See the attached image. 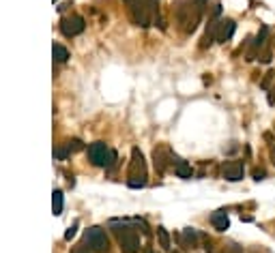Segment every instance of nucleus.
Listing matches in <instances>:
<instances>
[{
  "mask_svg": "<svg viewBox=\"0 0 275 253\" xmlns=\"http://www.w3.org/2000/svg\"><path fill=\"white\" fill-rule=\"evenodd\" d=\"M112 232L116 240H119L121 249L125 253H140V236L136 234V229H131L129 223H112Z\"/></svg>",
  "mask_w": 275,
  "mask_h": 253,
  "instance_id": "nucleus-1",
  "label": "nucleus"
},
{
  "mask_svg": "<svg viewBox=\"0 0 275 253\" xmlns=\"http://www.w3.org/2000/svg\"><path fill=\"white\" fill-rule=\"evenodd\" d=\"M89 159L92 166L110 169L116 166V150L108 148V144H103V142H95L89 146Z\"/></svg>",
  "mask_w": 275,
  "mask_h": 253,
  "instance_id": "nucleus-2",
  "label": "nucleus"
},
{
  "mask_svg": "<svg viewBox=\"0 0 275 253\" xmlns=\"http://www.w3.org/2000/svg\"><path fill=\"white\" fill-rule=\"evenodd\" d=\"M200 13H202V9L198 7L194 0H191V4H181V7H177V20L187 34L196 30L198 22H200Z\"/></svg>",
  "mask_w": 275,
  "mask_h": 253,
  "instance_id": "nucleus-3",
  "label": "nucleus"
},
{
  "mask_svg": "<svg viewBox=\"0 0 275 253\" xmlns=\"http://www.w3.org/2000/svg\"><path fill=\"white\" fill-rule=\"evenodd\" d=\"M84 243L91 247L92 251L97 253H105L110 249V243H108V236H105V232L101 227H89L84 234Z\"/></svg>",
  "mask_w": 275,
  "mask_h": 253,
  "instance_id": "nucleus-4",
  "label": "nucleus"
},
{
  "mask_svg": "<svg viewBox=\"0 0 275 253\" xmlns=\"http://www.w3.org/2000/svg\"><path fill=\"white\" fill-rule=\"evenodd\" d=\"M84 28H86V22L82 15H67L61 20V32L65 37H75V34L84 32Z\"/></svg>",
  "mask_w": 275,
  "mask_h": 253,
  "instance_id": "nucleus-5",
  "label": "nucleus"
},
{
  "mask_svg": "<svg viewBox=\"0 0 275 253\" xmlns=\"http://www.w3.org/2000/svg\"><path fill=\"white\" fill-rule=\"evenodd\" d=\"M243 174H245L243 161H226L224 166H221V176H224L228 182H239V180H243Z\"/></svg>",
  "mask_w": 275,
  "mask_h": 253,
  "instance_id": "nucleus-6",
  "label": "nucleus"
},
{
  "mask_svg": "<svg viewBox=\"0 0 275 253\" xmlns=\"http://www.w3.org/2000/svg\"><path fill=\"white\" fill-rule=\"evenodd\" d=\"M235 30H237V22H235V20H221V22H219V28H217V37H215V41H217V43H226V41L232 39Z\"/></svg>",
  "mask_w": 275,
  "mask_h": 253,
  "instance_id": "nucleus-7",
  "label": "nucleus"
},
{
  "mask_svg": "<svg viewBox=\"0 0 275 253\" xmlns=\"http://www.w3.org/2000/svg\"><path fill=\"white\" fill-rule=\"evenodd\" d=\"M153 159H155V168L159 169V172H166L168 163H172V155L166 146H157L153 150Z\"/></svg>",
  "mask_w": 275,
  "mask_h": 253,
  "instance_id": "nucleus-8",
  "label": "nucleus"
},
{
  "mask_svg": "<svg viewBox=\"0 0 275 253\" xmlns=\"http://www.w3.org/2000/svg\"><path fill=\"white\" fill-rule=\"evenodd\" d=\"M172 166H174V172H177L179 178H191V174H194L189 163L179 159V157H174V155H172Z\"/></svg>",
  "mask_w": 275,
  "mask_h": 253,
  "instance_id": "nucleus-9",
  "label": "nucleus"
},
{
  "mask_svg": "<svg viewBox=\"0 0 275 253\" xmlns=\"http://www.w3.org/2000/svg\"><path fill=\"white\" fill-rule=\"evenodd\" d=\"M211 223H213L215 229H219V232H226V229L230 227V219H228L226 210H217V213L211 215Z\"/></svg>",
  "mask_w": 275,
  "mask_h": 253,
  "instance_id": "nucleus-10",
  "label": "nucleus"
},
{
  "mask_svg": "<svg viewBox=\"0 0 275 253\" xmlns=\"http://www.w3.org/2000/svg\"><path fill=\"white\" fill-rule=\"evenodd\" d=\"M131 174H146V166H144V157L140 148L131 150Z\"/></svg>",
  "mask_w": 275,
  "mask_h": 253,
  "instance_id": "nucleus-11",
  "label": "nucleus"
},
{
  "mask_svg": "<svg viewBox=\"0 0 275 253\" xmlns=\"http://www.w3.org/2000/svg\"><path fill=\"white\" fill-rule=\"evenodd\" d=\"M198 240H200V234H198V229L194 227H185L183 229V245L185 247H198Z\"/></svg>",
  "mask_w": 275,
  "mask_h": 253,
  "instance_id": "nucleus-12",
  "label": "nucleus"
},
{
  "mask_svg": "<svg viewBox=\"0 0 275 253\" xmlns=\"http://www.w3.org/2000/svg\"><path fill=\"white\" fill-rule=\"evenodd\" d=\"M52 56H54L56 62H67V60H69V50L62 48L61 43H56L54 48H52Z\"/></svg>",
  "mask_w": 275,
  "mask_h": 253,
  "instance_id": "nucleus-13",
  "label": "nucleus"
},
{
  "mask_svg": "<svg viewBox=\"0 0 275 253\" xmlns=\"http://www.w3.org/2000/svg\"><path fill=\"white\" fill-rule=\"evenodd\" d=\"M52 210L54 215H62V191H54L52 193Z\"/></svg>",
  "mask_w": 275,
  "mask_h": 253,
  "instance_id": "nucleus-14",
  "label": "nucleus"
},
{
  "mask_svg": "<svg viewBox=\"0 0 275 253\" xmlns=\"http://www.w3.org/2000/svg\"><path fill=\"white\" fill-rule=\"evenodd\" d=\"M127 185H129L131 189H140V187H144L146 185V174H129Z\"/></svg>",
  "mask_w": 275,
  "mask_h": 253,
  "instance_id": "nucleus-15",
  "label": "nucleus"
},
{
  "mask_svg": "<svg viewBox=\"0 0 275 253\" xmlns=\"http://www.w3.org/2000/svg\"><path fill=\"white\" fill-rule=\"evenodd\" d=\"M157 236H159V243L163 249H170V236H168L166 227H157Z\"/></svg>",
  "mask_w": 275,
  "mask_h": 253,
  "instance_id": "nucleus-16",
  "label": "nucleus"
},
{
  "mask_svg": "<svg viewBox=\"0 0 275 253\" xmlns=\"http://www.w3.org/2000/svg\"><path fill=\"white\" fill-rule=\"evenodd\" d=\"M71 155V150H69V146H61V148L54 150V159H58V161H65V159Z\"/></svg>",
  "mask_w": 275,
  "mask_h": 253,
  "instance_id": "nucleus-17",
  "label": "nucleus"
},
{
  "mask_svg": "<svg viewBox=\"0 0 275 253\" xmlns=\"http://www.w3.org/2000/svg\"><path fill=\"white\" fill-rule=\"evenodd\" d=\"M67 146L69 150H82V140H69Z\"/></svg>",
  "mask_w": 275,
  "mask_h": 253,
  "instance_id": "nucleus-18",
  "label": "nucleus"
},
{
  "mask_svg": "<svg viewBox=\"0 0 275 253\" xmlns=\"http://www.w3.org/2000/svg\"><path fill=\"white\" fill-rule=\"evenodd\" d=\"M71 253H92V249H91V247H86V243H84V245H78V247H73V249H71Z\"/></svg>",
  "mask_w": 275,
  "mask_h": 253,
  "instance_id": "nucleus-19",
  "label": "nucleus"
},
{
  "mask_svg": "<svg viewBox=\"0 0 275 253\" xmlns=\"http://www.w3.org/2000/svg\"><path fill=\"white\" fill-rule=\"evenodd\" d=\"M273 75H275L273 71H269V73L265 75V80L260 82V88H269V84H271V80H273Z\"/></svg>",
  "mask_w": 275,
  "mask_h": 253,
  "instance_id": "nucleus-20",
  "label": "nucleus"
},
{
  "mask_svg": "<svg viewBox=\"0 0 275 253\" xmlns=\"http://www.w3.org/2000/svg\"><path fill=\"white\" fill-rule=\"evenodd\" d=\"M75 229H78V223H73V225H71V227H69L67 232H65V238H67V240H71V238L75 236Z\"/></svg>",
  "mask_w": 275,
  "mask_h": 253,
  "instance_id": "nucleus-21",
  "label": "nucleus"
},
{
  "mask_svg": "<svg viewBox=\"0 0 275 253\" xmlns=\"http://www.w3.org/2000/svg\"><path fill=\"white\" fill-rule=\"evenodd\" d=\"M251 174H254V180H262V178H265V176H267V172H265V169H254V172H251Z\"/></svg>",
  "mask_w": 275,
  "mask_h": 253,
  "instance_id": "nucleus-22",
  "label": "nucleus"
},
{
  "mask_svg": "<svg viewBox=\"0 0 275 253\" xmlns=\"http://www.w3.org/2000/svg\"><path fill=\"white\" fill-rule=\"evenodd\" d=\"M221 13V4L219 2H215V7H213V11H211V17H217Z\"/></svg>",
  "mask_w": 275,
  "mask_h": 253,
  "instance_id": "nucleus-23",
  "label": "nucleus"
},
{
  "mask_svg": "<svg viewBox=\"0 0 275 253\" xmlns=\"http://www.w3.org/2000/svg\"><path fill=\"white\" fill-rule=\"evenodd\" d=\"M271 58H273V56H271V52H265V54L260 56V62H271Z\"/></svg>",
  "mask_w": 275,
  "mask_h": 253,
  "instance_id": "nucleus-24",
  "label": "nucleus"
},
{
  "mask_svg": "<svg viewBox=\"0 0 275 253\" xmlns=\"http://www.w3.org/2000/svg\"><path fill=\"white\" fill-rule=\"evenodd\" d=\"M269 103L275 105V86L271 88V92H269Z\"/></svg>",
  "mask_w": 275,
  "mask_h": 253,
  "instance_id": "nucleus-25",
  "label": "nucleus"
},
{
  "mask_svg": "<svg viewBox=\"0 0 275 253\" xmlns=\"http://www.w3.org/2000/svg\"><path fill=\"white\" fill-rule=\"evenodd\" d=\"M194 2L198 4V7H200V9H204V4H207L209 2V0H194Z\"/></svg>",
  "mask_w": 275,
  "mask_h": 253,
  "instance_id": "nucleus-26",
  "label": "nucleus"
},
{
  "mask_svg": "<svg viewBox=\"0 0 275 253\" xmlns=\"http://www.w3.org/2000/svg\"><path fill=\"white\" fill-rule=\"evenodd\" d=\"M144 253H153V249H151V247H146V249H144Z\"/></svg>",
  "mask_w": 275,
  "mask_h": 253,
  "instance_id": "nucleus-27",
  "label": "nucleus"
},
{
  "mask_svg": "<svg viewBox=\"0 0 275 253\" xmlns=\"http://www.w3.org/2000/svg\"><path fill=\"white\" fill-rule=\"evenodd\" d=\"M273 163H275V146H273Z\"/></svg>",
  "mask_w": 275,
  "mask_h": 253,
  "instance_id": "nucleus-28",
  "label": "nucleus"
},
{
  "mask_svg": "<svg viewBox=\"0 0 275 253\" xmlns=\"http://www.w3.org/2000/svg\"><path fill=\"white\" fill-rule=\"evenodd\" d=\"M125 2H127V4H131V2H133V0H125Z\"/></svg>",
  "mask_w": 275,
  "mask_h": 253,
  "instance_id": "nucleus-29",
  "label": "nucleus"
}]
</instances>
